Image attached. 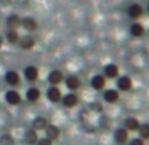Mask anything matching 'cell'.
<instances>
[{"label": "cell", "instance_id": "1", "mask_svg": "<svg viewBox=\"0 0 149 145\" xmlns=\"http://www.w3.org/2000/svg\"><path fill=\"white\" fill-rule=\"evenodd\" d=\"M47 97H48L49 102L56 103V102H59L62 99V95H61V90L56 86H51L49 89H48V92H47Z\"/></svg>", "mask_w": 149, "mask_h": 145}, {"label": "cell", "instance_id": "2", "mask_svg": "<svg viewBox=\"0 0 149 145\" xmlns=\"http://www.w3.org/2000/svg\"><path fill=\"white\" fill-rule=\"evenodd\" d=\"M4 80H6V83H7L9 86H12V87H15V86H17V84L20 83V77H19V74H17L16 71H13V70L6 73Z\"/></svg>", "mask_w": 149, "mask_h": 145}, {"label": "cell", "instance_id": "3", "mask_svg": "<svg viewBox=\"0 0 149 145\" xmlns=\"http://www.w3.org/2000/svg\"><path fill=\"white\" fill-rule=\"evenodd\" d=\"M117 87L123 92H127L132 89V78L129 76H122L117 78Z\"/></svg>", "mask_w": 149, "mask_h": 145}, {"label": "cell", "instance_id": "4", "mask_svg": "<svg viewBox=\"0 0 149 145\" xmlns=\"http://www.w3.org/2000/svg\"><path fill=\"white\" fill-rule=\"evenodd\" d=\"M48 125H49V123H48V120H47L44 116H36V118L33 119V122H32V128H33L35 131H45Z\"/></svg>", "mask_w": 149, "mask_h": 145}, {"label": "cell", "instance_id": "5", "mask_svg": "<svg viewBox=\"0 0 149 145\" xmlns=\"http://www.w3.org/2000/svg\"><path fill=\"white\" fill-rule=\"evenodd\" d=\"M61 102H62V104H64L65 107L71 109V107L77 106V103H78V99H77V96H75L74 93H68V95L62 96V99H61Z\"/></svg>", "mask_w": 149, "mask_h": 145}, {"label": "cell", "instance_id": "6", "mask_svg": "<svg viewBox=\"0 0 149 145\" xmlns=\"http://www.w3.org/2000/svg\"><path fill=\"white\" fill-rule=\"evenodd\" d=\"M114 139L117 144H126L129 141V132L123 128H119L116 132H114Z\"/></svg>", "mask_w": 149, "mask_h": 145}, {"label": "cell", "instance_id": "7", "mask_svg": "<svg viewBox=\"0 0 149 145\" xmlns=\"http://www.w3.org/2000/svg\"><path fill=\"white\" fill-rule=\"evenodd\" d=\"M19 45H20V48L22 49H32L35 47V39L31 36V35H26V36H22V38H19Z\"/></svg>", "mask_w": 149, "mask_h": 145}, {"label": "cell", "instance_id": "8", "mask_svg": "<svg viewBox=\"0 0 149 145\" xmlns=\"http://www.w3.org/2000/svg\"><path fill=\"white\" fill-rule=\"evenodd\" d=\"M62 80H64V74H62L59 70H54V71H51L49 76H48V81H49L52 86H58Z\"/></svg>", "mask_w": 149, "mask_h": 145}, {"label": "cell", "instance_id": "9", "mask_svg": "<svg viewBox=\"0 0 149 145\" xmlns=\"http://www.w3.org/2000/svg\"><path fill=\"white\" fill-rule=\"evenodd\" d=\"M127 13H129V16H130L132 19H138V18H141V16H142L143 9H142V6H141V4L135 3V4H130V6H129Z\"/></svg>", "mask_w": 149, "mask_h": 145}, {"label": "cell", "instance_id": "10", "mask_svg": "<svg viewBox=\"0 0 149 145\" xmlns=\"http://www.w3.org/2000/svg\"><path fill=\"white\" fill-rule=\"evenodd\" d=\"M139 126H141V122L136 119V118H127L126 120H125V129L129 132V131H132V132H135V131H139Z\"/></svg>", "mask_w": 149, "mask_h": 145}, {"label": "cell", "instance_id": "11", "mask_svg": "<svg viewBox=\"0 0 149 145\" xmlns=\"http://www.w3.org/2000/svg\"><path fill=\"white\" fill-rule=\"evenodd\" d=\"M6 102L9 103V104H19L20 103V95L16 92V90H9V92H6Z\"/></svg>", "mask_w": 149, "mask_h": 145}, {"label": "cell", "instance_id": "12", "mask_svg": "<svg viewBox=\"0 0 149 145\" xmlns=\"http://www.w3.org/2000/svg\"><path fill=\"white\" fill-rule=\"evenodd\" d=\"M65 84H67V87L70 89V90H77L80 86H81V81H80V78L77 77V76H68L67 78H65Z\"/></svg>", "mask_w": 149, "mask_h": 145}, {"label": "cell", "instance_id": "13", "mask_svg": "<svg viewBox=\"0 0 149 145\" xmlns=\"http://www.w3.org/2000/svg\"><path fill=\"white\" fill-rule=\"evenodd\" d=\"M38 76H39V71H38L36 67L29 65V67L25 68V77H26L28 81H35V80L38 78Z\"/></svg>", "mask_w": 149, "mask_h": 145}, {"label": "cell", "instance_id": "14", "mask_svg": "<svg viewBox=\"0 0 149 145\" xmlns=\"http://www.w3.org/2000/svg\"><path fill=\"white\" fill-rule=\"evenodd\" d=\"M104 86H106V78H104L103 76L96 74V76L91 78V87H93L94 90H101V89H104Z\"/></svg>", "mask_w": 149, "mask_h": 145}, {"label": "cell", "instance_id": "15", "mask_svg": "<svg viewBox=\"0 0 149 145\" xmlns=\"http://www.w3.org/2000/svg\"><path fill=\"white\" fill-rule=\"evenodd\" d=\"M104 74L109 78H116L119 76V67L116 64H107L104 67Z\"/></svg>", "mask_w": 149, "mask_h": 145}, {"label": "cell", "instance_id": "16", "mask_svg": "<svg viewBox=\"0 0 149 145\" xmlns=\"http://www.w3.org/2000/svg\"><path fill=\"white\" fill-rule=\"evenodd\" d=\"M45 132H47V138L51 139V141H55L59 137V128L55 126V125H48L47 129H45Z\"/></svg>", "mask_w": 149, "mask_h": 145}, {"label": "cell", "instance_id": "17", "mask_svg": "<svg viewBox=\"0 0 149 145\" xmlns=\"http://www.w3.org/2000/svg\"><path fill=\"white\" fill-rule=\"evenodd\" d=\"M20 25H22L26 31H35L36 26H38V23H36V20H35L33 18H25V19H22V20H20Z\"/></svg>", "mask_w": 149, "mask_h": 145}, {"label": "cell", "instance_id": "18", "mask_svg": "<svg viewBox=\"0 0 149 145\" xmlns=\"http://www.w3.org/2000/svg\"><path fill=\"white\" fill-rule=\"evenodd\" d=\"M25 139H26L28 144H32V145L36 144L38 139H39V137H38V131H35L33 128H32V129H28L26 134H25Z\"/></svg>", "mask_w": 149, "mask_h": 145}, {"label": "cell", "instance_id": "19", "mask_svg": "<svg viewBox=\"0 0 149 145\" xmlns=\"http://www.w3.org/2000/svg\"><path fill=\"white\" fill-rule=\"evenodd\" d=\"M103 97H104V100H106L107 103H114V102H117V99H119V92H117V90H113V89L106 90Z\"/></svg>", "mask_w": 149, "mask_h": 145}, {"label": "cell", "instance_id": "20", "mask_svg": "<svg viewBox=\"0 0 149 145\" xmlns=\"http://www.w3.org/2000/svg\"><path fill=\"white\" fill-rule=\"evenodd\" d=\"M20 18L17 16V15H10L9 18H7V26H9V29H16V28H19L20 26Z\"/></svg>", "mask_w": 149, "mask_h": 145}, {"label": "cell", "instance_id": "21", "mask_svg": "<svg viewBox=\"0 0 149 145\" xmlns=\"http://www.w3.org/2000/svg\"><path fill=\"white\" fill-rule=\"evenodd\" d=\"M39 97H41L39 89H36V87L28 89V92H26V99H28L29 102H36V100H39Z\"/></svg>", "mask_w": 149, "mask_h": 145}, {"label": "cell", "instance_id": "22", "mask_svg": "<svg viewBox=\"0 0 149 145\" xmlns=\"http://www.w3.org/2000/svg\"><path fill=\"white\" fill-rule=\"evenodd\" d=\"M130 34H132L133 36L139 38V36H142V35L145 34V29H143V26H142L141 23L135 22V23H133V25L130 26Z\"/></svg>", "mask_w": 149, "mask_h": 145}, {"label": "cell", "instance_id": "23", "mask_svg": "<svg viewBox=\"0 0 149 145\" xmlns=\"http://www.w3.org/2000/svg\"><path fill=\"white\" fill-rule=\"evenodd\" d=\"M6 39L10 44H17L19 42V34H17V31L16 29H9L6 32Z\"/></svg>", "mask_w": 149, "mask_h": 145}, {"label": "cell", "instance_id": "24", "mask_svg": "<svg viewBox=\"0 0 149 145\" xmlns=\"http://www.w3.org/2000/svg\"><path fill=\"white\" fill-rule=\"evenodd\" d=\"M138 132L141 134V139H149V123H141Z\"/></svg>", "mask_w": 149, "mask_h": 145}, {"label": "cell", "instance_id": "25", "mask_svg": "<svg viewBox=\"0 0 149 145\" xmlns=\"http://www.w3.org/2000/svg\"><path fill=\"white\" fill-rule=\"evenodd\" d=\"M0 145H15V139L10 134H4L0 137Z\"/></svg>", "mask_w": 149, "mask_h": 145}, {"label": "cell", "instance_id": "26", "mask_svg": "<svg viewBox=\"0 0 149 145\" xmlns=\"http://www.w3.org/2000/svg\"><path fill=\"white\" fill-rule=\"evenodd\" d=\"M36 145H52V141L51 139H48V138H39L38 139V142H36Z\"/></svg>", "mask_w": 149, "mask_h": 145}, {"label": "cell", "instance_id": "27", "mask_svg": "<svg viewBox=\"0 0 149 145\" xmlns=\"http://www.w3.org/2000/svg\"><path fill=\"white\" fill-rule=\"evenodd\" d=\"M129 145H145L143 144V139H141V138H135V139H132Z\"/></svg>", "mask_w": 149, "mask_h": 145}, {"label": "cell", "instance_id": "28", "mask_svg": "<svg viewBox=\"0 0 149 145\" xmlns=\"http://www.w3.org/2000/svg\"><path fill=\"white\" fill-rule=\"evenodd\" d=\"M1 44H3V38L0 36V47H1Z\"/></svg>", "mask_w": 149, "mask_h": 145}, {"label": "cell", "instance_id": "29", "mask_svg": "<svg viewBox=\"0 0 149 145\" xmlns=\"http://www.w3.org/2000/svg\"><path fill=\"white\" fill-rule=\"evenodd\" d=\"M148 10H149V6H148Z\"/></svg>", "mask_w": 149, "mask_h": 145}]
</instances>
